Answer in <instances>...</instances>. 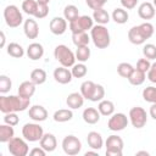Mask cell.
Returning a JSON list of instances; mask_svg holds the SVG:
<instances>
[{"instance_id": "obj_1", "label": "cell", "mask_w": 156, "mask_h": 156, "mask_svg": "<svg viewBox=\"0 0 156 156\" xmlns=\"http://www.w3.org/2000/svg\"><path fill=\"white\" fill-rule=\"evenodd\" d=\"M30 105V99L22 98L20 95L6 96L2 94L0 96V111L5 115L9 112H22L26 111Z\"/></svg>"}, {"instance_id": "obj_2", "label": "cell", "mask_w": 156, "mask_h": 156, "mask_svg": "<svg viewBox=\"0 0 156 156\" xmlns=\"http://www.w3.org/2000/svg\"><path fill=\"white\" fill-rule=\"evenodd\" d=\"M154 26L150 22H144L139 26H133L128 30V40L134 45H141L154 35Z\"/></svg>"}, {"instance_id": "obj_3", "label": "cell", "mask_w": 156, "mask_h": 156, "mask_svg": "<svg viewBox=\"0 0 156 156\" xmlns=\"http://www.w3.org/2000/svg\"><path fill=\"white\" fill-rule=\"evenodd\" d=\"M90 38L98 49H106L110 43V32L104 24H95L90 29Z\"/></svg>"}, {"instance_id": "obj_4", "label": "cell", "mask_w": 156, "mask_h": 156, "mask_svg": "<svg viewBox=\"0 0 156 156\" xmlns=\"http://www.w3.org/2000/svg\"><path fill=\"white\" fill-rule=\"evenodd\" d=\"M54 57L60 62L61 66L63 67H72L76 63V54H73V51L63 44H60L55 48L54 50Z\"/></svg>"}, {"instance_id": "obj_5", "label": "cell", "mask_w": 156, "mask_h": 156, "mask_svg": "<svg viewBox=\"0 0 156 156\" xmlns=\"http://www.w3.org/2000/svg\"><path fill=\"white\" fill-rule=\"evenodd\" d=\"M4 18L10 28H17L23 22V16L16 5H7L4 9Z\"/></svg>"}, {"instance_id": "obj_6", "label": "cell", "mask_w": 156, "mask_h": 156, "mask_svg": "<svg viewBox=\"0 0 156 156\" xmlns=\"http://www.w3.org/2000/svg\"><path fill=\"white\" fill-rule=\"evenodd\" d=\"M43 135L44 130L39 123H26L22 127V136L29 143L40 141Z\"/></svg>"}, {"instance_id": "obj_7", "label": "cell", "mask_w": 156, "mask_h": 156, "mask_svg": "<svg viewBox=\"0 0 156 156\" xmlns=\"http://www.w3.org/2000/svg\"><path fill=\"white\" fill-rule=\"evenodd\" d=\"M105 146H106V151H105L106 156H122L124 143L119 135L112 134L107 136L105 141Z\"/></svg>"}, {"instance_id": "obj_8", "label": "cell", "mask_w": 156, "mask_h": 156, "mask_svg": "<svg viewBox=\"0 0 156 156\" xmlns=\"http://www.w3.org/2000/svg\"><path fill=\"white\" fill-rule=\"evenodd\" d=\"M7 150L13 156H26L29 154V147H28L27 140L24 138L13 136L7 143Z\"/></svg>"}, {"instance_id": "obj_9", "label": "cell", "mask_w": 156, "mask_h": 156, "mask_svg": "<svg viewBox=\"0 0 156 156\" xmlns=\"http://www.w3.org/2000/svg\"><path fill=\"white\" fill-rule=\"evenodd\" d=\"M93 26H94L93 17H90L88 15H82V16H78L76 20H73L72 22H69V30L72 32V34L87 32V30L91 29Z\"/></svg>"}, {"instance_id": "obj_10", "label": "cell", "mask_w": 156, "mask_h": 156, "mask_svg": "<svg viewBox=\"0 0 156 156\" xmlns=\"http://www.w3.org/2000/svg\"><path fill=\"white\" fill-rule=\"evenodd\" d=\"M129 122L132 123V126L136 129H140L143 127H145V124L147 123V113L146 111L140 107V106H134L129 110Z\"/></svg>"}, {"instance_id": "obj_11", "label": "cell", "mask_w": 156, "mask_h": 156, "mask_svg": "<svg viewBox=\"0 0 156 156\" xmlns=\"http://www.w3.org/2000/svg\"><path fill=\"white\" fill-rule=\"evenodd\" d=\"M62 150L68 156H76L82 150V143L76 135H66L62 140Z\"/></svg>"}, {"instance_id": "obj_12", "label": "cell", "mask_w": 156, "mask_h": 156, "mask_svg": "<svg viewBox=\"0 0 156 156\" xmlns=\"http://www.w3.org/2000/svg\"><path fill=\"white\" fill-rule=\"evenodd\" d=\"M128 123H129V118L124 113L117 112V113L111 115L107 122V127L112 132H121L128 126Z\"/></svg>"}, {"instance_id": "obj_13", "label": "cell", "mask_w": 156, "mask_h": 156, "mask_svg": "<svg viewBox=\"0 0 156 156\" xmlns=\"http://www.w3.org/2000/svg\"><path fill=\"white\" fill-rule=\"evenodd\" d=\"M50 32L55 35H62L67 30V20L65 17H54L49 23Z\"/></svg>"}, {"instance_id": "obj_14", "label": "cell", "mask_w": 156, "mask_h": 156, "mask_svg": "<svg viewBox=\"0 0 156 156\" xmlns=\"http://www.w3.org/2000/svg\"><path fill=\"white\" fill-rule=\"evenodd\" d=\"M23 32L28 39H37L39 35V26L35 20L28 18L23 22Z\"/></svg>"}, {"instance_id": "obj_15", "label": "cell", "mask_w": 156, "mask_h": 156, "mask_svg": "<svg viewBox=\"0 0 156 156\" xmlns=\"http://www.w3.org/2000/svg\"><path fill=\"white\" fill-rule=\"evenodd\" d=\"M52 74H54L55 80L57 83H60V84H68V83H71V80L73 78L72 72L67 67H63V66L55 68Z\"/></svg>"}, {"instance_id": "obj_16", "label": "cell", "mask_w": 156, "mask_h": 156, "mask_svg": "<svg viewBox=\"0 0 156 156\" xmlns=\"http://www.w3.org/2000/svg\"><path fill=\"white\" fill-rule=\"evenodd\" d=\"M28 116L34 122H43L48 118V111L41 105H33L28 110Z\"/></svg>"}, {"instance_id": "obj_17", "label": "cell", "mask_w": 156, "mask_h": 156, "mask_svg": "<svg viewBox=\"0 0 156 156\" xmlns=\"http://www.w3.org/2000/svg\"><path fill=\"white\" fill-rule=\"evenodd\" d=\"M155 6L152 2H149V1H145V2H141L138 7V15L141 20H152L155 17Z\"/></svg>"}, {"instance_id": "obj_18", "label": "cell", "mask_w": 156, "mask_h": 156, "mask_svg": "<svg viewBox=\"0 0 156 156\" xmlns=\"http://www.w3.org/2000/svg\"><path fill=\"white\" fill-rule=\"evenodd\" d=\"M26 54L28 56V58L37 61L39 58L43 57L44 55V46L40 43H30L26 50Z\"/></svg>"}, {"instance_id": "obj_19", "label": "cell", "mask_w": 156, "mask_h": 156, "mask_svg": "<svg viewBox=\"0 0 156 156\" xmlns=\"http://www.w3.org/2000/svg\"><path fill=\"white\" fill-rule=\"evenodd\" d=\"M40 146L46 151V152H52L56 146H57V140H56V136L51 133H44L43 138L40 139L39 141Z\"/></svg>"}, {"instance_id": "obj_20", "label": "cell", "mask_w": 156, "mask_h": 156, "mask_svg": "<svg viewBox=\"0 0 156 156\" xmlns=\"http://www.w3.org/2000/svg\"><path fill=\"white\" fill-rule=\"evenodd\" d=\"M18 95L22 96V98H26V99H30L34 93H35V84L32 82V80H24L20 84L18 87V90H17Z\"/></svg>"}, {"instance_id": "obj_21", "label": "cell", "mask_w": 156, "mask_h": 156, "mask_svg": "<svg viewBox=\"0 0 156 156\" xmlns=\"http://www.w3.org/2000/svg\"><path fill=\"white\" fill-rule=\"evenodd\" d=\"M100 116L101 115H100L99 110L95 108V107H87L83 111V115H82L83 121L85 123H88V124H95V123H98L100 121Z\"/></svg>"}, {"instance_id": "obj_22", "label": "cell", "mask_w": 156, "mask_h": 156, "mask_svg": "<svg viewBox=\"0 0 156 156\" xmlns=\"http://www.w3.org/2000/svg\"><path fill=\"white\" fill-rule=\"evenodd\" d=\"M87 143L93 150H100L104 145V139H102L100 133L91 130L87 135Z\"/></svg>"}, {"instance_id": "obj_23", "label": "cell", "mask_w": 156, "mask_h": 156, "mask_svg": "<svg viewBox=\"0 0 156 156\" xmlns=\"http://www.w3.org/2000/svg\"><path fill=\"white\" fill-rule=\"evenodd\" d=\"M84 96L80 94V93H71L67 99H66V104L69 108L72 110H77V108H80L84 104Z\"/></svg>"}, {"instance_id": "obj_24", "label": "cell", "mask_w": 156, "mask_h": 156, "mask_svg": "<svg viewBox=\"0 0 156 156\" xmlns=\"http://www.w3.org/2000/svg\"><path fill=\"white\" fill-rule=\"evenodd\" d=\"M98 110H99V112H100L101 116L110 117L111 115L115 113V104H113L111 100H105V99H102L101 101H99Z\"/></svg>"}, {"instance_id": "obj_25", "label": "cell", "mask_w": 156, "mask_h": 156, "mask_svg": "<svg viewBox=\"0 0 156 156\" xmlns=\"http://www.w3.org/2000/svg\"><path fill=\"white\" fill-rule=\"evenodd\" d=\"M52 118H54L55 122H58V123L68 122V121H71L73 118L72 108H60V110L55 111Z\"/></svg>"}, {"instance_id": "obj_26", "label": "cell", "mask_w": 156, "mask_h": 156, "mask_svg": "<svg viewBox=\"0 0 156 156\" xmlns=\"http://www.w3.org/2000/svg\"><path fill=\"white\" fill-rule=\"evenodd\" d=\"M112 20L118 23V24H124L128 22V18H129V13L128 11L124 9V7H116L111 15Z\"/></svg>"}, {"instance_id": "obj_27", "label": "cell", "mask_w": 156, "mask_h": 156, "mask_svg": "<svg viewBox=\"0 0 156 156\" xmlns=\"http://www.w3.org/2000/svg\"><path fill=\"white\" fill-rule=\"evenodd\" d=\"M93 20L96 22V24H104L105 26L110 22V15L104 7L96 9V10H93Z\"/></svg>"}, {"instance_id": "obj_28", "label": "cell", "mask_w": 156, "mask_h": 156, "mask_svg": "<svg viewBox=\"0 0 156 156\" xmlns=\"http://www.w3.org/2000/svg\"><path fill=\"white\" fill-rule=\"evenodd\" d=\"M127 79H128V82H129L132 85L138 87V85H141V84L145 82V79H146V73L143 72V71H140V69H138V68H134L133 72L130 73V76H129Z\"/></svg>"}, {"instance_id": "obj_29", "label": "cell", "mask_w": 156, "mask_h": 156, "mask_svg": "<svg viewBox=\"0 0 156 156\" xmlns=\"http://www.w3.org/2000/svg\"><path fill=\"white\" fill-rule=\"evenodd\" d=\"M95 88H96V83H94L93 80H84L80 84V94L84 96V99L91 100V96L95 91Z\"/></svg>"}, {"instance_id": "obj_30", "label": "cell", "mask_w": 156, "mask_h": 156, "mask_svg": "<svg viewBox=\"0 0 156 156\" xmlns=\"http://www.w3.org/2000/svg\"><path fill=\"white\" fill-rule=\"evenodd\" d=\"M15 136L13 127L10 124H1L0 126V141L1 143H9Z\"/></svg>"}, {"instance_id": "obj_31", "label": "cell", "mask_w": 156, "mask_h": 156, "mask_svg": "<svg viewBox=\"0 0 156 156\" xmlns=\"http://www.w3.org/2000/svg\"><path fill=\"white\" fill-rule=\"evenodd\" d=\"M46 72L43 69V68H35L30 72V80L35 84V85H40V84H44L46 82Z\"/></svg>"}, {"instance_id": "obj_32", "label": "cell", "mask_w": 156, "mask_h": 156, "mask_svg": "<svg viewBox=\"0 0 156 156\" xmlns=\"http://www.w3.org/2000/svg\"><path fill=\"white\" fill-rule=\"evenodd\" d=\"M6 51H7V54L10 56H12L15 58H21L24 55V49L22 48V45L18 44V43H15V41L13 43H10L7 45Z\"/></svg>"}, {"instance_id": "obj_33", "label": "cell", "mask_w": 156, "mask_h": 156, "mask_svg": "<svg viewBox=\"0 0 156 156\" xmlns=\"http://www.w3.org/2000/svg\"><path fill=\"white\" fill-rule=\"evenodd\" d=\"M90 37L88 35L87 32H80V33H73L72 34V41L76 46H84L88 45L90 41Z\"/></svg>"}, {"instance_id": "obj_34", "label": "cell", "mask_w": 156, "mask_h": 156, "mask_svg": "<svg viewBox=\"0 0 156 156\" xmlns=\"http://www.w3.org/2000/svg\"><path fill=\"white\" fill-rule=\"evenodd\" d=\"M90 57V49L88 45H84V46H77V50H76V60L78 62H87Z\"/></svg>"}, {"instance_id": "obj_35", "label": "cell", "mask_w": 156, "mask_h": 156, "mask_svg": "<svg viewBox=\"0 0 156 156\" xmlns=\"http://www.w3.org/2000/svg\"><path fill=\"white\" fill-rule=\"evenodd\" d=\"M79 16V10L76 5H67L63 9V17L68 21L72 22L73 20H76Z\"/></svg>"}, {"instance_id": "obj_36", "label": "cell", "mask_w": 156, "mask_h": 156, "mask_svg": "<svg viewBox=\"0 0 156 156\" xmlns=\"http://www.w3.org/2000/svg\"><path fill=\"white\" fill-rule=\"evenodd\" d=\"M71 72H72V76L74 78H83L88 73V68L83 62H78V63H74L72 66Z\"/></svg>"}, {"instance_id": "obj_37", "label": "cell", "mask_w": 156, "mask_h": 156, "mask_svg": "<svg viewBox=\"0 0 156 156\" xmlns=\"http://www.w3.org/2000/svg\"><path fill=\"white\" fill-rule=\"evenodd\" d=\"M37 7H38L37 0H23V2H22V10L28 16H34Z\"/></svg>"}, {"instance_id": "obj_38", "label": "cell", "mask_w": 156, "mask_h": 156, "mask_svg": "<svg viewBox=\"0 0 156 156\" xmlns=\"http://www.w3.org/2000/svg\"><path fill=\"white\" fill-rule=\"evenodd\" d=\"M143 99L146 101V102H150V104H154L156 102V87H146L144 88L143 90Z\"/></svg>"}, {"instance_id": "obj_39", "label": "cell", "mask_w": 156, "mask_h": 156, "mask_svg": "<svg viewBox=\"0 0 156 156\" xmlns=\"http://www.w3.org/2000/svg\"><path fill=\"white\" fill-rule=\"evenodd\" d=\"M133 69H134V67L128 62H121L117 66V73L123 78H128L130 76V73L133 72Z\"/></svg>"}, {"instance_id": "obj_40", "label": "cell", "mask_w": 156, "mask_h": 156, "mask_svg": "<svg viewBox=\"0 0 156 156\" xmlns=\"http://www.w3.org/2000/svg\"><path fill=\"white\" fill-rule=\"evenodd\" d=\"M143 55L147 60H156V45L147 43L143 46Z\"/></svg>"}, {"instance_id": "obj_41", "label": "cell", "mask_w": 156, "mask_h": 156, "mask_svg": "<svg viewBox=\"0 0 156 156\" xmlns=\"http://www.w3.org/2000/svg\"><path fill=\"white\" fill-rule=\"evenodd\" d=\"M11 87H12V82L10 79V77L5 76V74H1L0 76V93L1 94H6L11 90Z\"/></svg>"}, {"instance_id": "obj_42", "label": "cell", "mask_w": 156, "mask_h": 156, "mask_svg": "<svg viewBox=\"0 0 156 156\" xmlns=\"http://www.w3.org/2000/svg\"><path fill=\"white\" fill-rule=\"evenodd\" d=\"M18 122H20V117L17 116V112H9V113H5V116H4V123L15 127V126L18 124Z\"/></svg>"}, {"instance_id": "obj_43", "label": "cell", "mask_w": 156, "mask_h": 156, "mask_svg": "<svg viewBox=\"0 0 156 156\" xmlns=\"http://www.w3.org/2000/svg\"><path fill=\"white\" fill-rule=\"evenodd\" d=\"M104 98H105V88H104L101 84H96L95 91H94V94H93L90 101H93V102H98V101H101Z\"/></svg>"}, {"instance_id": "obj_44", "label": "cell", "mask_w": 156, "mask_h": 156, "mask_svg": "<svg viewBox=\"0 0 156 156\" xmlns=\"http://www.w3.org/2000/svg\"><path fill=\"white\" fill-rule=\"evenodd\" d=\"M49 13V5H44V4H38V7H37V11H35V15L34 17L35 18H45Z\"/></svg>"}, {"instance_id": "obj_45", "label": "cell", "mask_w": 156, "mask_h": 156, "mask_svg": "<svg viewBox=\"0 0 156 156\" xmlns=\"http://www.w3.org/2000/svg\"><path fill=\"white\" fill-rule=\"evenodd\" d=\"M150 67H151L150 60H147L145 57L144 58H139L138 62H136V68L140 69V71H143V72H145V73H147V71L150 69Z\"/></svg>"}, {"instance_id": "obj_46", "label": "cell", "mask_w": 156, "mask_h": 156, "mask_svg": "<svg viewBox=\"0 0 156 156\" xmlns=\"http://www.w3.org/2000/svg\"><path fill=\"white\" fill-rule=\"evenodd\" d=\"M107 1H108V0H85L88 7H90L91 10H96V9L104 7V5H105Z\"/></svg>"}, {"instance_id": "obj_47", "label": "cell", "mask_w": 156, "mask_h": 156, "mask_svg": "<svg viewBox=\"0 0 156 156\" xmlns=\"http://www.w3.org/2000/svg\"><path fill=\"white\" fill-rule=\"evenodd\" d=\"M147 79L151 83H155L156 84V62L151 63V67L147 71Z\"/></svg>"}, {"instance_id": "obj_48", "label": "cell", "mask_w": 156, "mask_h": 156, "mask_svg": "<svg viewBox=\"0 0 156 156\" xmlns=\"http://www.w3.org/2000/svg\"><path fill=\"white\" fill-rule=\"evenodd\" d=\"M138 0H121V5L126 9V10H132L136 6Z\"/></svg>"}, {"instance_id": "obj_49", "label": "cell", "mask_w": 156, "mask_h": 156, "mask_svg": "<svg viewBox=\"0 0 156 156\" xmlns=\"http://www.w3.org/2000/svg\"><path fill=\"white\" fill-rule=\"evenodd\" d=\"M29 155H30V156H45V155H46V151H45L41 146H39V147H33V149L29 151Z\"/></svg>"}, {"instance_id": "obj_50", "label": "cell", "mask_w": 156, "mask_h": 156, "mask_svg": "<svg viewBox=\"0 0 156 156\" xmlns=\"http://www.w3.org/2000/svg\"><path fill=\"white\" fill-rule=\"evenodd\" d=\"M149 113H150V117H151L152 119H155V121H156V102L151 104L150 110H149Z\"/></svg>"}, {"instance_id": "obj_51", "label": "cell", "mask_w": 156, "mask_h": 156, "mask_svg": "<svg viewBox=\"0 0 156 156\" xmlns=\"http://www.w3.org/2000/svg\"><path fill=\"white\" fill-rule=\"evenodd\" d=\"M0 35H1V44H0V46H1V48H4V46H5V40H6V38H5V33H4V32H1V33H0Z\"/></svg>"}, {"instance_id": "obj_52", "label": "cell", "mask_w": 156, "mask_h": 156, "mask_svg": "<svg viewBox=\"0 0 156 156\" xmlns=\"http://www.w3.org/2000/svg\"><path fill=\"white\" fill-rule=\"evenodd\" d=\"M84 155H85V156H88V155H98V150H94V151H87Z\"/></svg>"}, {"instance_id": "obj_53", "label": "cell", "mask_w": 156, "mask_h": 156, "mask_svg": "<svg viewBox=\"0 0 156 156\" xmlns=\"http://www.w3.org/2000/svg\"><path fill=\"white\" fill-rule=\"evenodd\" d=\"M38 1V4H44V5H49V2H50V0H37Z\"/></svg>"}, {"instance_id": "obj_54", "label": "cell", "mask_w": 156, "mask_h": 156, "mask_svg": "<svg viewBox=\"0 0 156 156\" xmlns=\"http://www.w3.org/2000/svg\"><path fill=\"white\" fill-rule=\"evenodd\" d=\"M136 155H146V156H147V155H149V152H147V151H138V152H136Z\"/></svg>"}, {"instance_id": "obj_55", "label": "cell", "mask_w": 156, "mask_h": 156, "mask_svg": "<svg viewBox=\"0 0 156 156\" xmlns=\"http://www.w3.org/2000/svg\"><path fill=\"white\" fill-rule=\"evenodd\" d=\"M152 4H154V6L156 7V0H152Z\"/></svg>"}]
</instances>
